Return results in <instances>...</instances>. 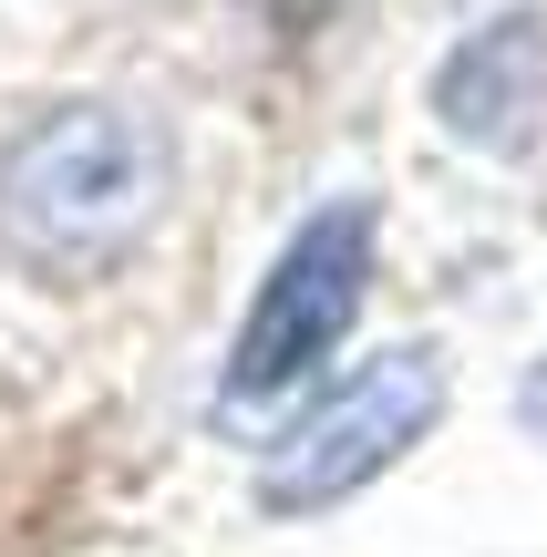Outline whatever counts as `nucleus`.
Returning <instances> with one entry per match:
<instances>
[{
  "instance_id": "obj_4",
  "label": "nucleus",
  "mask_w": 547,
  "mask_h": 557,
  "mask_svg": "<svg viewBox=\"0 0 547 557\" xmlns=\"http://www.w3.org/2000/svg\"><path fill=\"white\" fill-rule=\"evenodd\" d=\"M434 114H445L455 145H527L537 114H547V21L537 11H507L465 41V52L434 73Z\"/></svg>"
},
{
  "instance_id": "obj_5",
  "label": "nucleus",
  "mask_w": 547,
  "mask_h": 557,
  "mask_svg": "<svg viewBox=\"0 0 547 557\" xmlns=\"http://www.w3.org/2000/svg\"><path fill=\"white\" fill-rule=\"evenodd\" d=\"M527 413H547V382H537V393H527Z\"/></svg>"
},
{
  "instance_id": "obj_1",
  "label": "nucleus",
  "mask_w": 547,
  "mask_h": 557,
  "mask_svg": "<svg viewBox=\"0 0 547 557\" xmlns=\"http://www.w3.org/2000/svg\"><path fill=\"white\" fill-rule=\"evenodd\" d=\"M165 156L124 103H62L0 156V227L41 269H103L156 227Z\"/></svg>"
},
{
  "instance_id": "obj_3",
  "label": "nucleus",
  "mask_w": 547,
  "mask_h": 557,
  "mask_svg": "<svg viewBox=\"0 0 547 557\" xmlns=\"http://www.w3.org/2000/svg\"><path fill=\"white\" fill-rule=\"evenodd\" d=\"M445 423V361L434 351H372L341 382H321L300 423H279V444L259 455V506L269 517H321L351 506L362 485H383L413 444Z\"/></svg>"
},
{
  "instance_id": "obj_2",
  "label": "nucleus",
  "mask_w": 547,
  "mask_h": 557,
  "mask_svg": "<svg viewBox=\"0 0 547 557\" xmlns=\"http://www.w3.org/2000/svg\"><path fill=\"white\" fill-rule=\"evenodd\" d=\"M372 269H383V207L372 197H331L321 218L289 227V248L269 259L259 299H248L238 341H227L217 403H279L300 393L321 361H341L351 320L372 299Z\"/></svg>"
}]
</instances>
